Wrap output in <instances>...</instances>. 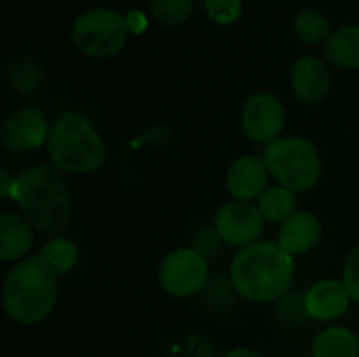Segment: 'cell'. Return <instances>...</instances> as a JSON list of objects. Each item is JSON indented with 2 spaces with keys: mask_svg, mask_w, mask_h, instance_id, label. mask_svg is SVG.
Masks as SVG:
<instances>
[{
  "mask_svg": "<svg viewBox=\"0 0 359 357\" xmlns=\"http://www.w3.org/2000/svg\"><path fill=\"white\" fill-rule=\"evenodd\" d=\"M259 208L265 217L267 223H286L290 217H294L297 208V198L294 191H290L284 185H273L267 187V191L259 200Z\"/></svg>",
  "mask_w": 359,
  "mask_h": 357,
  "instance_id": "ac0fdd59",
  "label": "cell"
},
{
  "mask_svg": "<svg viewBox=\"0 0 359 357\" xmlns=\"http://www.w3.org/2000/svg\"><path fill=\"white\" fill-rule=\"evenodd\" d=\"M294 32L305 44H320L330 38V21L313 8L301 11L294 19Z\"/></svg>",
  "mask_w": 359,
  "mask_h": 357,
  "instance_id": "44dd1931",
  "label": "cell"
},
{
  "mask_svg": "<svg viewBox=\"0 0 359 357\" xmlns=\"http://www.w3.org/2000/svg\"><path fill=\"white\" fill-rule=\"evenodd\" d=\"M34 244V229L32 223L25 217H19L15 213H2L0 215V259L4 263L8 261H21Z\"/></svg>",
  "mask_w": 359,
  "mask_h": 357,
  "instance_id": "9a60e30c",
  "label": "cell"
},
{
  "mask_svg": "<svg viewBox=\"0 0 359 357\" xmlns=\"http://www.w3.org/2000/svg\"><path fill=\"white\" fill-rule=\"evenodd\" d=\"M263 160L269 175L290 191H311L322 179L320 151L305 137H280L267 145Z\"/></svg>",
  "mask_w": 359,
  "mask_h": 357,
  "instance_id": "5b68a950",
  "label": "cell"
},
{
  "mask_svg": "<svg viewBox=\"0 0 359 357\" xmlns=\"http://www.w3.org/2000/svg\"><path fill=\"white\" fill-rule=\"evenodd\" d=\"M240 120L242 130L250 141L271 145L284 130L286 109L273 93H255L246 99Z\"/></svg>",
  "mask_w": 359,
  "mask_h": 357,
  "instance_id": "ba28073f",
  "label": "cell"
},
{
  "mask_svg": "<svg viewBox=\"0 0 359 357\" xmlns=\"http://www.w3.org/2000/svg\"><path fill=\"white\" fill-rule=\"evenodd\" d=\"M46 145L50 164L67 175H93L107 160L101 135L90 120L76 112H65L53 122Z\"/></svg>",
  "mask_w": 359,
  "mask_h": 357,
  "instance_id": "277c9868",
  "label": "cell"
},
{
  "mask_svg": "<svg viewBox=\"0 0 359 357\" xmlns=\"http://www.w3.org/2000/svg\"><path fill=\"white\" fill-rule=\"evenodd\" d=\"M151 17L166 27L181 25L194 13V0H151Z\"/></svg>",
  "mask_w": 359,
  "mask_h": 357,
  "instance_id": "7402d4cb",
  "label": "cell"
},
{
  "mask_svg": "<svg viewBox=\"0 0 359 357\" xmlns=\"http://www.w3.org/2000/svg\"><path fill=\"white\" fill-rule=\"evenodd\" d=\"M343 284H345L351 301L359 303V244L347 257V263L343 269Z\"/></svg>",
  "mask_w": 359,
  "mask_h": 357,
  "instance_id": "cb8c5ba5",
  "label": "cell"
},
{
  "mask_svg": "<svg viewBox=\"0 0 359 357\" xmlns=\"http://www.w3.org/2000/svg\"><path fill=\"white\" fill-rule=\"evenodd\" d=\"M48 122L36 107H21L6 116L0 126V143L8 151H32L48 143Z\"/></svg>",
  "mask_w": 359,
  "mask_h": 357,
  "instance_id": "30bf717a",
  "label": "cell"
},
{
  "mask_svg": "<svg viewBox=\"0 0 359 357\" xmlns=\"http://www.w3.org/2000/svg\"><path fill=\"white\" fill-rule=\"evenodd\" d=\"M311 357H359L358 337L343 326L326 328L313 339Z\"/></svg>",
  "mask_w": 359,
  "mask_h": 357,
  "instance_id": "e0dca14e",
  "label": "cell"
},
{
  "mask_svg": "<svg viewBox=\"0 0 359 357\" xmlns=\"http://www.w3.org/2000/svg\"><path fill=\"white\" fill-rule=\"evenodd\" d=\"M294 278V261L278 242L259 240L242 248L231 263L236 292L252 303H271L286 295Z\"/></svg>",
  "mask_w": 359,
  "mask_h": 357,
  "instance_id": "7a4b0ae2",
  "label": "cell"
},
{
  "mask_svg": "<svg viewBox=\"0 0 359 357\" xmlns=\"http://www.w3.org/2000/svg\"><path fill=\"white\" fill-rule=\"evenodd\" d=\"M206 15L219 25H231L242 15V0H204Z\"/></svg>",
  "mask_w": 359,
  "mask_h": 357,
  "instance_id": "603a6c76",
  "label": "cell"
},
{
  "mask_svg": "<svg viewBox=\"0 0 359 357\" xmlns=\"http://www.w3.org/2000/svg\"><path fill=\"white\" fill-rule=\"evenodd\" d=\"M225 357H265L263 353L255 351V349H246V347H240V349H233L229 351Z\"/></svg>",
  "mask_w": 359,
  "mask_h": 357,
  "instance_id": "484cf974",
  "label": "cell"
},
{
  "mask_svg": "<svg viewBox=\"0 0 359 357\" xmlns=\"http://www.w3.org/2000/svg\"><path fill=\"white\" fill-rule=\"evenodd\" d=\"M78 246L67 240V238H53L50 242H46L42 246V250L38 252V259L55 274V276H65L74 269V265L78 263Z\"/></svg>",
  "mask_w": 359,
  "mask_h": 357,
  "instance_id": "d6986e66",
  "label": "cell"
},
{
  "mask_svg": "<svg viewBox=\"0 0 359 357\" xmlns=\"http://www.w3.org/2000/svg\"><path fill=\"white\" fill-rule=\"evenodd\" d=\"M126 21H128V29H133V27H135V23H137V32H143V29H145V25H147L145 17H143L139 11L130 13V15L126 17Z\"/></svg>",
  "mask_w": 359,
  "mask_h": 357,
  "instance_id": "d4e9b609",
  "label": "cell"
},
{
  "mask_svg": "<svg viewBox=\"0 0 359 357\" xmlns=\"http://www.w3.org/2000/svg\"><path fill=\"white\" fill-rule=\"evenodd\" d=\"M160 286L175 299H189L198 295L208 280V263L200 250L177 248L168 252L158 269Z\"/></svg>",
  "mask_w": 359,
  "mask_h": 357,
  "instance_id": "52a82bcc",
  "label": "cell"
},
{
  "mask_svg": "<svg viewBox=\"0 0 359 357\" xmlns=\"http://www.w3.org/2000/svg\"><path fill=\"white\" fill-rule=\"evenodd\" d=\"M128 38V21L114 8L97 6L76 17L72 25L74 44L90 57H114Z\"/></svg>",
  "mask_w": 359,
  "mask_h": 357,
  "instance_id": "8992f818",
  "label": "cell"
},
{
  "mask_svg": "<svg viewBox=\"0 0 359 357\" xmlns=\"http://www.w3.org/2000/svg\"><path fill=\"white\" fill-rule=\"evenodd\" d=\"M349 303H351V297L345 284L337 280H322L313 284L303 299V307L307 316L318 322H332L345 316L349 309Z\"/></svg>",
  "mask_w": 359,
  "mask_h": 357,
  "instance_id": "4fadbf2b",
  "label": "cell"
},
{
  "mask_svg": "<svg viewBox=\"0 0 359 357\" xmlns=\"http://www.w3.org/2000/svg\"><path fill=\"white\" fill-rule=\"evenodd\" d=\"M11 198L42 234H61L72 219V191L53 164H36L13 179Z\"/></svg>",
  "mask_w": 359,
  "mask_h": 357,
  "instance_id": "6da1fadb",
  "label": "cell"
},
{
  "mask_svg": "<svg viewBox=\"0 0 359 357\" xmlns=\"http://www.w3.org/2000/svg\"><path fill=\"white\" fill-rule=\"evenodd\" d=\"M269 168L263 158L242 156L227 170V189L236 200L250 202L267 191Z\"/></svg>",
  "mask_w": 359,
  "mask_h": 357,
  "instance_id": "7c38bea8",
  "label": "cell"
},
{
  "mask_svg": "<svg viewBox=\"0 0 359 357\" xmlns=\"http://www.w3.org/2000/svg\"><path fill=\"white\" fill-rule=\"evenodd\" d=\"M6 80L13 90L17 93H32L38 90L44 82V69L29 57H17L11 61Z\"/></svg>",
  "mask_w": 359,
  "mask_h": 357,
  "instance_id": "ffe728a7",
  "label": "cell"
},
{
  "mask_svg": "<svg viewBox=\"0 0 359 357\" xmlns=\"http://www.w3.org/2000/svg\"><path fill=\"white\" fill-rule=\"evenodd\" d=\"M57 303V276L38 259L19 261L2 286V305L6 316L21 326L44 322Z\"/></svg>",
  "mask_w": 359,
  "mask_h": 357,
  "instance_id": "3957f363",
  "label": "cell"
},
{
  "mask_svg": "<svg viewBox=\"0 0 359 357\" xmlns=\"http://www.w3.org/2000/svg\"><path fill=\"white\" fill-rule=\"evenodd\" d=\"M332 84V72L328 63L316 55H303L292 63L290 86L299 101L307 105H318L326 99Z\"/></svg>",
  "mask_w": 359,
  "mask_h": 357,
  "instance_id": "8fae6325",
  "label": "cell"
},
{
  "mask_svg": "<svg viewBox=\"0 0 359 357\" xmlns=\"http://www.w3.org/2000/svg\"><path fill=\"white\" fill-rule=\"evenodd\" d=\"M324 53L328 61L343 69L359 67V23L343 25L330 34L324 44Z\"/></svg>",
  "mask_w": 359,
  "mask_h": 357,
  "instance_id": "2e32d148",
  "label": "cell"
},
{
  "mask_svg": "<svg viewBox=\"0 0 359 357\" xmlns=\"http://www.w3.org/2000/svg\"><path fill=\"white\" fill-rule=\"evenodd\" d=\"M320 240H322L320 219L311 213H297L282 225L278 244L288 255H305L313 250L320 244Z\"/></svg>",
  "mask_w": 359,
  "mask_h": 357,
  "instance_id": "5bb4252c",
  "label": "cell"
},
{
  "mask_svg": "<svg viewBox=\"0 0 359 357\" xmlns=\"http://www.w3.org/2000/svg\"><path fill=\"white\" fill-rule=\"evenodd\" d=\"M265 223L267 221L259 206L242 200H231L219 208L215 217V231L225 244L246 248L259 242Z\"/></svg>",
  "mask_w": 359,
  "mask_h": 357,
  "instance_id": "9c48e42d",
  "label": "cell"
}]
</instances>
